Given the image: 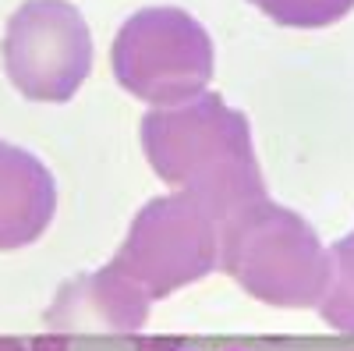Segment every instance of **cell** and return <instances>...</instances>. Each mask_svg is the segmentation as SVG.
<instances>
[{"label": "cell", "mask_w": 354, "mask_h": 351, "mask_svg": "<svg viewBox=\"0 0 354 351\" xmlns=\"http://www.w3.org/2000/svg\"><path fill=\"white\" fill-rule=\"evenodd\" d=\"M53 217V181L39 160L0 142V252L36 242Z\"/></svg>", "instance_id": "obj_2"}, {"label": "cell", "mask_w": 354, "mask_h": 351, "mask_svg": "<svg viewBox=\"0 0 354 351\" xmlns=\"http://www.w3.org/2000/svg\"><path fill=\"white\" fill-rule=\"evenodd\" d=\"M230 351H241V348H230Z\"/></svg>", "instance_id": "obj_6"}, {"label": "cell", "mask_w": 354, "mask_h": 351, "mask_svg": "<svg viewBox=\"0 0 354 351\" xmlns=\"http://www.w3.org/2000/svg\"><path fill=\"white\" fill-rule=\"evenodd\" d=\"M8 75L32 100H68L88 64L85 28L75 8L61 0H32L11 25L4 43Z\"/></svg>", "instance_id": "obj_1"}, {"label": "cell", "mask_w": 354, "mask_h": 351, "mask_svg": "<svg viewBox=\"0 0 354 351\" xmlns=\"http://www.w3.org/2000/svg\"><path fill=\"white\" fill-rule=\"evenodd\" d=\"M135 348H138V351H174V341H149V337H138Z\"/></svg>", "instance_id": "obj_4"}, {"label": "cell", "mask_w": 354, "mask_h": 351, "mask_svg": "<svg viewBox=\"0 0 354 351\" xmlns=\"http://www.w3.org/2000/svg\"><path fill=\"white\" fill-rule=\"evenodd\" d=\"M0 351H28V341H21V337H0Z\"/></svg>", "instance_id": "obj_5"}, {"label": "cell", "mask_w": 354, "mask_h": 351, "mask_svg": "<svg viewBox=\"0 0 354 351\" xmlns=\"http://www.w3.org/2000/svg\"><path fill=\"white\" fill-rule=\"evenodd\" d=\"M68 334H39L28 341V351H68Z\"/></svg>", "instance_id": "obj_3"}]
</instances>
